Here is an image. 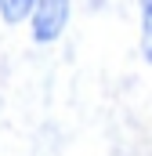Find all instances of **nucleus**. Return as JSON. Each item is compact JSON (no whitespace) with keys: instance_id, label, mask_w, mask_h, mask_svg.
<instances>
[{"instance_id":"nucleus-1","label":"nucleus","mask_w":152,"mask_h":156,"mask_svg":"<svg viewBox=\"0 0 152 156\" xmlns=\"http://www.w3.org/2000/svg\"><path fill=\"white\" fill-rule=\"evenodd\" d=\"M29 11H33V0H0V15H4V22H7V26L26 22V18H29Z\"/></svg>"},{"instance_id":"nucleus-2","label":"nucleus","mask_w":152,"mask_h":156,"mask_svg":"<svg viewBox=\"0 0 152 156\" xmlns=\"http://www.w3.org/2000/svg\"><path fill=\"white\" fill-rule=\"evenodd\" d=\"M141 55L152 66V0H141Z\"/></svg>"}]
</instances>
